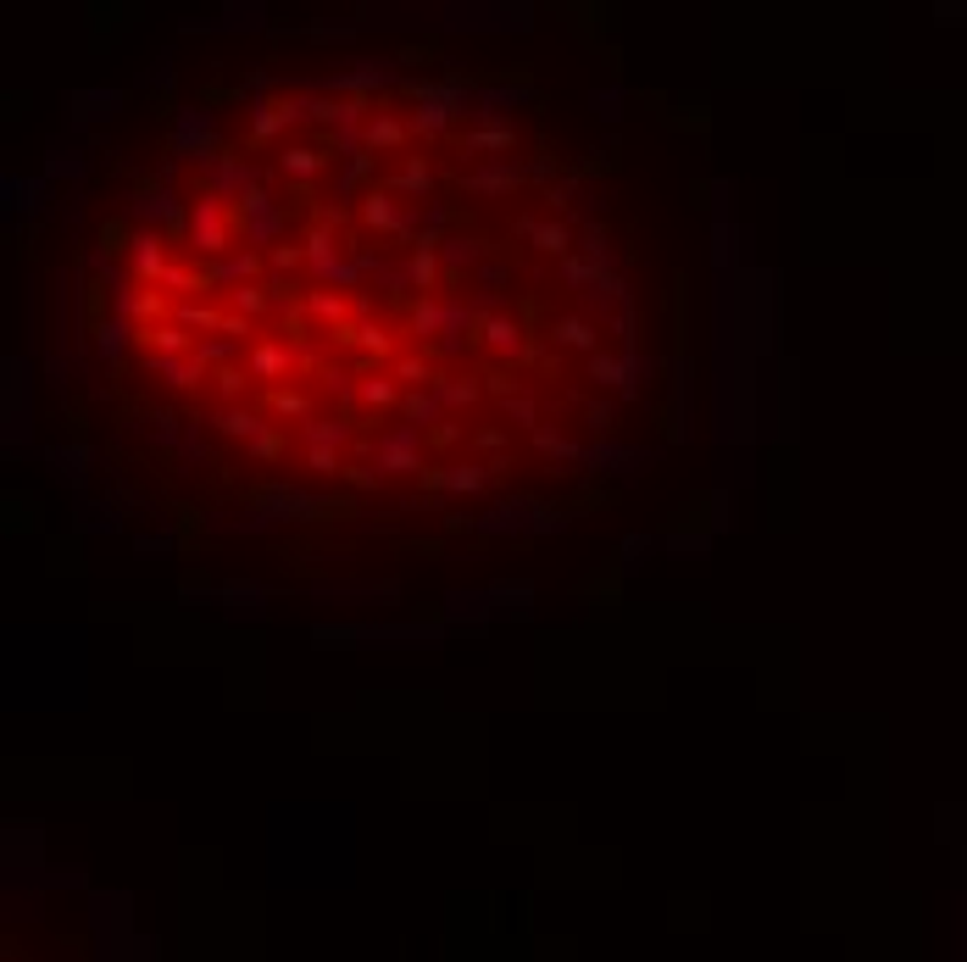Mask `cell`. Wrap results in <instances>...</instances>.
Here are the masks:
<instances>
[]
</instances>
